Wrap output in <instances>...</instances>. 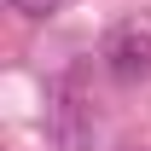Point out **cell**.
I'll return each mask as SVG.
<instances>
[{
  "label": "cell",
  "mask_w": 151,
  "mask_h": 151,
  "mask_svg": "<svg viewBox=\"0 0 151 151\" xmlns=\"http://www.w3.org/2000/svg\"><path fill=\"white\" fill-rule=\"evenodd\" d=\"M47 139L58 151H93L99 111L87 99V87H81V70H64L47 81Z\"/></svg>",
  "instance_id": "obj_1"
},
{
  "label": "cell",
  "mask_w": 151,
  "mask_h": 151,
  "mask_svg": "<svg viewBox=\"0 0 151 151\" xmlns=\"http://www.w3.org/2000/svg\"><path fill=\"white\" fill-rule=\"evenodd\" d=\"M99 70L116 87H139L151 76V29L145 23H111L99 41Z\"/></svg>",
  "instance_id": "obj_2"
},
{
  "label": "cell",
  "mask_w": 151,
  "mask_h": 151,
  "mask_svg": "<svg viewBox=\"0 0 151 151\" xmlns=\"http://www.w3.org/2000/svg\"><path fill=\"white\" fill-rule=\"evenodd\" d=\"M64 0H6V12H18V18H29V23H41V18H52Z\"/></svg>",
  "instance_id": "obj_3"
}]
</instances>
